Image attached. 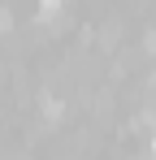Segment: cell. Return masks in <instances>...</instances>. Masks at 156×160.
<instances>
[{
  "label": "cell",
  "instance_id": "1",
  "mask_svg": "<svg viewBox=\"0 0 156 160\" xmlns=\"http://www.w3.org/2000/svg\"><path fill=\"white\" fill-rule=\"evenodd\" d=\"M39 108H44V117H52V121H56V117H61V112H65V108H61V100H56V95H44V100H39Z\"/></svg>",
  "mask_w": 156,
  "mask_h": 160
},
{
  "label": "cell",
  "instance_id": "2",
  "mask_svg": "<svg viewBox=\"0 0 156 160\" xmlns=\"http://www.w3.org/2000/svg\"><path fill=\"white\" fill-rule=\"evenodd\" d=\"M61 4H65V0H39V13H44V18H48V13H56V9H61Z\"/></svg>",
  "mask_w": 156,
  "mask_h": 160
},
{
  "label": "cell",
  "instance_id": "3",
  "mask_svg": "<svg viewBox=\"0 0 156 160\" xmlns=\"http://www.w3.org/2000/svg\"><path fill=\"white\" fill-rule=\"evenodd\" d=\"M143 43H148V52H156V26L148 30V39H143Z\"/></svg>",
  "mask_w": 156,
  "mask_h": 160
},
{
  "label": "cell",
  "instance_id": "4",
  "mask_svg": "<svg viewBox=\"0 0 156 160\" xmlns=\"http://www.w3.org/2000/svg\"><path fill=\"white\" fill-rule=\"evenodd\" d=\"M4 26H9V13H4V9H0V35H4Z\"/></svg>",
  "mask_w": 156,
  "mask_h": 160
}]
</instances>
